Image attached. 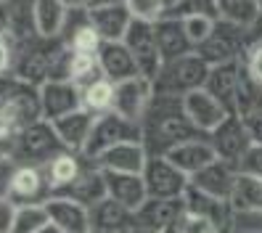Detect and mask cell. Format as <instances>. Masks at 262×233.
Listing matches in <instances>:
<instances>
[{
  "mask_svg": "<svg viewBox=\"0 0 262 233\" xmlns=\"http://www.w3.org/2000/svg\"><path fill=\"white\" fill-rule=\"evenodd\" d=\"M141 130L148 157H167L172 149L193 141V138H204V133H199L183 112V98L169 96L154 98L148 114L141 122Z\"/></svg>",
  "mask_w": 262,
  "mask_h": 233,
  "instance_id": "6da1fadb",
  "label": "cell"
},
{
  "mask_svg": "<svg viewBox=\"0 0 262 233\" xmlns=\"http://www.w3.org/2000/svg\"><path fill=\"white\" fill-rule=\"evenodd\" d=\"M0 119L13 133H21L24 128L42 119L40 109V88L29 85L13 74L0 77Z\"/></svg>",
  "mask_w": 262,
  "mask_h": 233,
  "instance_id": "7a4b0ae2",
  "label": "cell"
},
{
  "mask_svg": "<svg viewBox=\"0 0 262 233\" xmlns=\"http://www.w3.org/2000/svg\"><path fill=\"white\" fill-rule=\"evenodd\" d=\"M209 64L199 56L196 51L175 58L169 64L162 67L159 77L154 80V88H157V96H169V98H183L193 90H202L207 85L209 77Z\"/></svg>",
  "mask_w": 262,
  "mask_h": 233,
  "instance_id": "3957f363",
  "label": "cell"
},
{
  "mask_svg": "<svg viewBox=\"0 0 262 233\" xmlns=\"http://www.w3.org/2000/svg\"><path fill=\"white\" fill-rule=\"evenodd\" d=\"M61 151H67L64 143L58 141V135L53 130L51 122H35V125L24 128L16 141L11 146V157L19 164H29V167H45L53 157H58Z\"/></svg>",
  "mask_w": 262,
  "mask_h": 233,
  "instance_id": "277c9868",
  "label": "cell"
},
{
  "mask_svg": "<svg viewBox=\"0 0 262 233\" xmlns=\"http://www.w3.org/2000/svg\"><path fill=\"white\" fill-rule=\"evenodd\" d=\"M130 141H143L141 125L122 119L114 112L101 114L93 122V130H90V138H88V143H85L80 157H85L88 162H96L103 151H109V149H114L119 143H130Z\"/></svg>",
  "mask_w": 262,
  "mask_h": 233,
  "instance_id": "5b68a950",
  "label": "cell"
},
{
  "mask_svg": "<svg viewBox=\"0 0 262 233\" xmlns=\"http://www.w3.org/2000/svg\"><path fill=\"white\" fill-rule=\"evenodd\" d=\"M246 37H249L246 29L217 19V24H214V29H212V35L202 45H199L196 53L202 56L209 67H220V64H230V61H241L244 58V51H246Z\"/></svg>",
  "mask_w": 262,
  "mask_h": 233,
  "instance_id": "8992f818",
  "label": "cell"
},
{
  "mask_svg": "<svg viewBox=\"0 0 262 233\" xmlns=\"http://www.w3.org/2000/svg\"><path fill=\"white\" fill-rule=\"evenodd\" d=\"M143 183H146L148 199L178 201L186 196L191 178L186 173H180L167 157H148L146 170H143Z\"/></svg>",
  "mask_w": 262,
  "mask_h": 233,
  "instance_id": "52a82bcc",
  "label": "cell"
},
{
  "mask_svg": "<svg viewBox=\"0 0 262 233\" xmlns=\"http://www.w3.org/2000/svg\"><path fill=\"white\" fill-rule=\"evenodd\" d=\"M154 98H157V88H154V82L138 74V77H133V80H125V82L114 85V106H112V112L119 114L122 119L141 125L143 117L148 114Z\"/></svg>",
  "mask_w": 262,
  "mask_h": 233,
  "instance_id": "ba28073f",
  "label": "cell"
},
{
  "mask_svg": "<svg viewBox=\"0 0 262 233\" xmlns=\"http://www.w3.org/2000/svg\"><path fill=\"white\" fill-rule=\"evenodd\" d=\"M127 51L133 53L135 64H138V72L146 80H157L164 61H162V53H159V45H157V35H154V24H146V22H133L125 40Z\"/></svg>",
  "mask_w": 262,
  "mask_h": 233,
  "instance_id": "9c48e42d",
  "label": "cell"
},
{
  "mask_svg": "<svg viewBox=\"0 0 262 233\" xmlns=\"http://www.w3.org/2000/svg\"><path fill=\"white\" fill-rule=\"evenodd\" d=\"M209 143H212L214 154H217V159L238 167V162L244 159V154L252 149V138H249V130H246L244 119L236 117V114H230L223 125L209 135Z\"/></svg>",
  "mask_w": 262,
  "mask_h": 233,
  "instance_id": "30bf717a",
  "label": "cell"
},
{
  "mask_svg": "<svg viewBox=\"0 0 262 233\" xmlns=\"http://www.w3.org/2000/svg\"><path fill=\"white\" fill-rule=\"evenodd\" d=\"M40 109L45 122H56L82 109V90L69 80H48L40 85Z\"/></svg>",
  "mask_w": 262,
  "mask_h": 233,
  "instance_id": "8fae6325",
  "label": "cell"
},
{
  "mask_svg": "<svg viewBox=\"0 0 262 233\" xmlns=\"http://www.w3.org/2000/svg\"><path fill=\"white\" fill-rule=\"evenodd\" d=\"M183 112H186V117L191 119V125L204 135H212L230 117L228 109L217 98H212L204 88L183 96Z\"/></svg>",
  "mask_w": 262,
  "mask_h": 233,
  "instance_id": "7c38bea8",
  "label": "cell"
},
{
  "mask_svg": "<svg viewBox=\"0 0 262 233\" xmlns=\"http://www.w3.org/2000/svg\"><path fill=\"white\" fill-rule=\"evenodd\" d=\"M183 207H186V212L199 215V217H204L207 223H212L217 233L233 230V207H230V201H220L214 196H207L199 188H193L191 183H188L186 196H183Z\"/></svg>",
  "mask_w": 262,
  "mask_h": 233,
  "instance_id": "4fadbf2b",
  "label": "cell"
},
{
  "mask_svg": "<svg viewBox=\"0 0 262 233\" xmlns=\"http://www.w3.org/2000/svg\"><path fill=\"white\" fill-rule=\"evenodd\" d=\"M146 162H148V151H146L143 141H130V143H119L109 151H103L93 164L101 170V173L143 175Z\"/></svg>",
  "mask_w": 262,
  "mask_h": 233,
  "instance_id": "5bb4252c",
  "label": "cell"
},
{
  "mask_svg": "<svg viewBox=\"0 0 262 233\" xmlns=\"http://www.w3.org/2000/svg\"><path fill=\"white\" fill-rule=\"evenodd\" d=\"M88 164L90 162L85 157H80V154H74V151H61L58 157H53L48 164L42 167L45 183H48V188H51V196L67 194L72 185L82 178Z\"/></svg>",
  "mask_w": 262,
  "mask_h": 233,
  "instance_id": "9a60e30c",
  "label": "cell"
},
{
  "mask_svg": "<svg viewBox=\"0 0 262 233\" xmlns=\"http://www.w3.org/2000/svg\"><path fill=\"white\" fill-rule=\"evenodd\" d=\"M236 178H238V170L233 164H228L223 159H214L209 167H204L202 173H196L191 178V185L199 188L207 196H214L220 201H230L236 188Z\"/></svg>",
  "mask_w": 262,
  "mask_h": 233,
  "instance_id": "2e32d148",
  "label": "cell"
},
{
  "mask_svg": "<svg viewBox=\"0 0 262 233\" xmlns=\"http://www.w3.org/2000/svg\"><path fill=\"white\" fill-rule=\"evenodd\" d=\"M8 199H11L16 207H27V204H45V201L51 199V188H48V183H45V173H42V167L19 164Z\"/></svg>",
  "mask_w": 262,
  "mask_h": 233,
  "instance_id": "e0dca14e",
  "label": "cell"
},
{
  "mask_svg": "<svg viewBox=\"0 0 262 233\" xmlns=\"http://www.w3.org/2000/svg\"><path fill=\"white\" fill-rule=\"evenodd\" d=\"M45 212H48L51 225H56L61 233H90L88 207L69 196H51L45 201Z\"/></svg>",
  "mask_w": 262,
  "mask_h": 233,
  "instance_id": "ac0fdd59",
  "label": "cell"
},
{
  "mask_svg": "<svg viewBox=\"0 0 262 233\" xmlns=\"http://www.w3.org/2000/svg\"><path fill=\"white\" fill-rule=\"evenodd\" d=\"M96 61H98L101 74H103L109 82H114V85L125 82V80H133V77L141 74V72H138L135 58H133V53L127 51L125 43H103L101 51H98V56H96Z\"/></svg>",
  "mask_w": 262,
  "mask_h": 233,
  "instance_id": "d6986e66",
  "label": "cell"
},
{
  "mask_svg": "<svg viewBox=\"0 0 262 233\" xmlns=\"http://www.w3.org/2000/svg\"><path fill=\"white\" fill-rule=\"evenodd\" d=\"M90 27L101 35L103 43H122L133 24V16L125 3L117 6H101V8H88Z\"/></svg>",
  "mask_w": 262,
  "mask_h": 233,
  "instance_id": "ffe728a7",
  "label": "cell"
},
{
  "mask_svg": "<svg viewBox=\"0 0 262 233\" xmlns=\"http://www.w3.org/2000/svg\"><path fill=\"white\" fill-rule=\"evenodd\" d=\"M88 217H90V233H130L135 228L133 212L117 204L109 196L98 201L96 207H90Z\"/></svg>",
  "mask_w": 262,
  "mask_h": 233,
  "instance_id": "44dd1931",
  "label": "cell"
},
{
  "mask_svg": "<svg viewBox=\"0 0 262 233\" xmlns=\"http://www.w3.org/2000/svg\"><path fill=\"white\" fill-rule=\"evenodd\" d=\"M154 35H157V45H159L164 64L193 53V45H191L186 29H183V22L178 16H164L162 22H157L154 24Z\"/></svg>",
  "mask_w": 262,
  "mask_h": 233,
  "instance_id": "7402d4cb",
  "label": "cell"
},
{
  "mask_svg": "<svg viewBox=\"0 0 262 233\" xmlns=\"http://www.w3.org/2000/svg\"><path fill=\"white\" fill-rule=\"evenodd\" d=\"M167 159L172 162L180 173L193 178L196 173H202L204 167H209L214 159H217V154H214V149L209 143V135H204V138H193V141L172 149L167 154Z\"/></svg>",
  "mask_w": 262,
  "mask_h": 233,
  "instance_id": "603a6c76",
  "label": "cell"
},
{
  "mask_svg": "<svg viewBox=\"0 0 262 233\" xmlns=\"http://www.w3.org/2000/svg\"><path fill=\"white\" fill-rule=\"evenodd\" d=\"M93 122H96V117L90 114V112H85V109H77V112H72V114H67V117L51 122V125H53L58 141L64 143L67 151L82 154L88 138H90V130H93Z\"/></svg>",
  "mask_w": 262,
  "mask_h": 233,
  "instance_id": "cb8c5ba5",
  "label": "cell"
},
{
  "mask_svg": "<svg viewBox=\"0 0 262 233\" xmlns=\"http://www.w3.org/2000/svg\"><path fill=\"white\" fill-rule=\"evenodd\" d=\"M69 8L61 0H35L32 6V24L40 40H58L67 29Z\"/></svg>",
  "mask_w": 262,
  "mask_h": 233,
  "instance_id": "d4e9b609",
  "label": "cell"
},
{
  "mask_svg": "<svg viewBox=\"0 0 262 233\" xmlns=\"http://www.w3.org/2000/svg\"><path fill=\"white\" fill-rule=\"evenodd\" d=\"M106 178V196L114 199L117 204L127 207L130 212H135L138 207L148 199L143 175H125V173H103Z\"/></svg>",
  "mask_w": 262,
  "mask_h": 233,
  "instance_id": "484cf974",
  "label": "cell"
},
{
  "mask_svg": "<svg viewBox=\"0 0 262 233\" xmlns=\"http://www.w3.org/2000/svg\"><path fill=\"white\" fill-rule=\"evenodd\" d=\"M183 212V199L169 201V199H146L141 207L133 212L135 228H146V230H159L164 233V228L175 220Z\"/></svg>",
  "mask_w": 262,
  "mask_h": 233,
  "instance_id": "4316f807",
  "label": "cell"
},
{
  "mask_svg": "<svg viewBox=\"0 0 262 233\" xmlns=\"http://www.w3.org/2000/svg\"><path fill=\"white\" fill-rule=\"evenodd\" d=\"M241 72H244V58L209 69L204 90L209 93L212 98H217L228 112H233V96H236V85L241 80Z\"/></svg>",
  "mask_w": 262,
  "mask_h": 233,
  "instance_id": "83f0119b",
  "label": "cell"
},
{
  "mask_svg": "<svg viewBox=\"0 0 262 233\" xmlns=\"http://www.w3.org/2000/svg\"><path fill=\"white\" fill-rule=\"evenodd\" d=\"M217 8V19L236 24L241 29H254L262 22V3L259 0H214Z\"/></svg>",
  "mask_w": 262,
  "mask_h": 233,
  "instance_id": "f1b7e54d",
  "label": "cell"
},
{
  "mask_svg": "<svg viewBox=\"0 0 262 233\" xmlns=\"http://www.w3.org/2000/svg\"><path fill=\"white\" fill-rule=\"evenodd\" d=\"M61 196H69V199H74V201H80L82 207H96L98 201H103L106 199V178H103V173L101 170L90 162L88 164V170L82 173V178L77 180L72 188L67 191V194H61Z\"/></svg>",
  "mask_w": 262,
  "mask_h": 233,
  "instance_id": "f546056e",
  "label": "cell"
},
{
  "mask_svg": "<svg viewBox=\"0 0 262 233\" xmlns=\"http://www.w3.org/2000/svg\"><path fill=\"white\" fill-rule=\"evenodd\" d=\"M259 109H262V82H257L249 74V69H246V64H244L241 80L236 85V96H233V112L230 114L244 119V117L259 112Z\"/></svg>",
  "mask_w": 262,
  "mask_h": 233,
  "instance_id": "4dcf8cb0",
  "label": "cell"
},
{
  "mask_svg": "<svg viewBox=\"0 0 262 233\" xmlns=\"http://www.w3.org/2000/svg\"><path fill=\"white\" fill-rule=\"evenodd\" d=\"M230 207H233V212H262V180L238 173Z\"/></svg>",
  "mask_w": 262,
  "mask_h": 233,
  "instance_id": "1f68e13d",
  "label": "cell"
},
{
  "mask_svg": "<svg viewBox=\"0 0 262 233\" xmlns=\"http://www.w3.org/2000/svg\"><path fill=\"white\" fill-rule=\"evenodd\" d=\"M112 106H114V82H109L106 77L82 88V109L85 112H90L93 117H101V114H109Z\"/></svg>",
  "mask_w": 262,
  "mask_h": 233,
  "instance_id": "d6a6232c",
  "label": "cell"
},
{
  "mask_svg": "<svg viewBox=\"0 0 262 233\" xmlns=\"http://www.w3.org/2000/svg\"><path fill=\"white\" fill-rule=\"evenodd\" d=\"M48 212H45V204H27L19 207L16 212V225H13V233H37L48 225Z\"/></svg>",
  "mask_w": 262,
  "mask_h": 233,
  "instance_id": "836d02e7",
  "label": "cell"
},
{
  "mask_svg": "<svg viewBox=\"0 0 262 233\" xmlns=\"http://www.w3.org/2000/svg\"><path fill=\"white\" fill-rule=\"evenodd\" d=\"M183 29H186V35L193 45V51L202 45L209 35H212V29L214 24H217V19H212V16H202V13H193V16H183Z\"/></svg>",
  "mask_w": 262,
  "mask_h": 233,
  "instance_id": "e575fe53",
  "label": "cell"
},
{
  "mask_svg": "<svg viewBox=\"0 0 262 233\" xmlns=\"http://www.w3.org/2000/svg\"><path fill=\"white\" fill-rule=\"evenodd\" d=\"M125 6L130 11L133 22H146V24H157L164 19V6L162 0H125Z\"/></svg>",
  "mask_w": 262,
  "mask_h": 233,
  "instance_id": "d590c367",
  "label": "cell"
},
{
  "mask_svg": "<svg viewBox=\"0 0 262 233\" xmlns=\"http://www.w3.org/2000/svg\"><path fill=\"white\" fill-rule=\"evenodd\" d=\"M164 233H217V230H214V225L207 223L204 217L191 215V212H186V207H183V212L164 228Z\"/></svg>",
  "mask_w": 262,
  "mask_h": 233,
  "instance_id": "8d00e7d4",
  "label": "cell"
},
{
  "mask_svg": "<svg viewBox=\"0 0 262 233\" xmlns=\"http://www.w3.org/2000/svg\"><path fill=\"white\" fill-rule=\"evenodd\" d=\"M19 45L21 43L11 32L0 35V77L13 74V61H16V56H19Z\"/></svg>",
  "mask_w": 262,
  "mask_h": 233,
  "instance_id": "74e56055",
  "label": "cell"
},
{
  "mask_svg": "<svg viewBox=\"0 0 262 233\" xmlns=\"http://www.w3.org/2000/svg\"><path fill=\"white\" fill-rule=\"evenodd\" d=\"M236 170L241 175H249V178H259L262 180V146L252 143V149L244 154V159L238 162Z\"/></svg>",
  "mask_w": 262,
  "mask_h": 233,
  "instance_id": "f35d334b",
  "label": "cell"
},
{
  "mask_svg": "<svg viewBox=\"0 0 262 233\" xmlns=\"http://www.w3.org/2000/svg\"><path fill=\"white\" fill-rule=\"evenodd\" d=\"M16 170H19V162L13 157H3V159H0V199H8L13 178H16Z\"/></svg>",
  "mask_w": 262,
  "mask_h": 233,
  "instance_id": "ab89813d",
  "label": "cell"
},
{
  "mask_svg": "<svg viewBox=\"0 0 262 233\" xmlns=\"http://www.w3.org/2000/svg\"><path fill=\"white\" fill-rule=\"evenodd\" d=\"M16 212H19V207L11 199H0V233H13Z\"/></svg>",
  "mask_w": 262,
  "mask_h": 233,
  "instance_id": "60d3db41",
  "label": "cell"
},
{
  "mask_svg": "<svg viewBox=\"0 0 262 233\" xmlns=\"http://www.w3.org/2000/svg\"><path fill=\"white\" fill-rule=\"evenodd\" d=\"M244 64H246V69H249V74L254 77V80L262 82V43L252 45L249 53H246V58H244Z\"/></svg>",
  "mask_w": 262,
  "mask_h": 233,
  "instance_id": "b9f144b4",
  "label": "cell"
},
{
  "mask_svg": "<svg viewBox=\"0 0 262 233\" xmlns=\"http://www.w3.org/2000/svg\"><path fill=\"white\" fill-rule=\"evenodd\" d=\"M244 125H246V130H249L252 143L262 146V109L254 112V114H249V117H244Z\"/></svg>",
  "mask_w": 262,
  "mask_h": 233,
  "instance_id": "7bdbcfd3",
  "label": "cell"
},
{
  "mask_svg": "<svg viewBox=\"0 0 262 233\" xmlns=\"http://www.w3.org/2000/svg\"><path fill=\"white\" fill-rule=\"evenodd\" d=\"M162 6H164V16H172V13L183 6V0H162Z\"/></svg>",
  "mask_w": 262,
  "mask_h": 233,
  "instance_id": "ee69618b",
  "label": "cell"
},
{
  "mask_svg": "<svg viewBox=\"0 0 262 233\" xmlns=\"http://www.w3.org/2000/svg\"><path fill=\"white\" fill-rule=\"evenodd\" d=\"M69 11H82V8H88L90 6V0H61Z\"/></svg>",
  "mask_w": 262,
  "mask_h": 233,
  "instance_id": "f6af8a7d",
  "label": "cell"
},
{
  "mask_svg": "<svg viewBox=\"0 0 262 233\" xmlns=\"http://www.w3.org/2000/svg\"><path fill=\"white\" fill-rule=\"evenodd\" d=\"M117 3H125V0H90L88 8H101V6H117Z\"/></svg>",
  "mask_w": 262,
  "mask_h": 233,
  "instance_id": "bcb514c9",
  "label": "cell"
},
{
  "mask_svg": "<svg viewBox=\"0 0 262 233\" xmlns=\"http://www.w3.org/2000/svg\"><path fill=\"white\" fill-rule=\"evenodd\" d=\"M37 233H61V230H58L56 225H51V223H48V225H45L42 230H37Z\"/></svg>",
  "mask_w": 262,
  "mask_h": 233,
  "instance_id": "7dc6e473",
  "label": "cell"
},
{
  "mask_svg": "<svg viewBox=\"0 0 262 233\" xmlns=\"http://www.w3.org/2000/svg\"><path fill=\"white\" fill-rule=\"evenodd\" d=\"M130 233H159V230H146V228H133Z\"/></svg>",
  "mask_w": 262,
  "mask_h": 233,
  "instance_id": "c3c4849f",
  "label": "cell"
},
{
  "mask_svg": "<svg viewBox=\"0 0 262 233\" xmlns=\"http://www.w3.org/2000/svg\"><path fill=\"white\" fill-rule=\"evenodd\" d=\"M3 157H8V154H6V151H3V149H0V159H3Z\"/></svg>",
  "mask_w": 262,
  "mask_h": 233,
  "instance_id": "681fc988",
  "label": "cell"
},
{
  "mask_svg": "<svg viewBox=\"0 0 262 233\" xmlns=\"http://www.w3.org/2000/svg\"><path fill=\"white\" fill-rule=\"evenodd\" d=\"M3 3H6V0H0V6H3Z\"/></svg>",
  "mask_w": 262,
  "mask_h": 233,
  "instance_id": "f907efd6",
  "label": "cell"
},
{
  "mask_svg": "<svg viewBox=\"0 0 262 233\" xmlns=\"http://www.w3.org/2000/svg\"><path fill=\"white\" fill-rule=\"evenodd\" d=\"M259 3H262V0H259Z\"/></svg>",
  "mask_w": 262,
  "mask_h": 233,
  "instance_id": "816d5d0a",
  "label": "cell"
}]
</instances>
